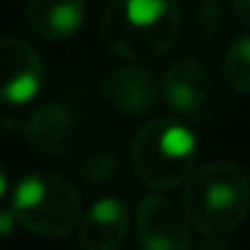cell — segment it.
<instances>
[{"instance_id": "6da1fadb", "label": "cell", "mask_w": 250, "mask_h": 250, "mask_svg": "<svg viewBox=\"0 0 250 250\" xmlns=\"http://www.w3.org/2000/svg\"><path fill=\"white\" fill-rule=\"evenodd\" d=\"M182 30L174 0H110L101 35L105 47L130 62H150L167 54Z\"/></svg>"}, {"instance_id": "7a4b0ae2", "label": "cell", "mask_w": 250, "mask_h": 250, "mask_svg": "<svg viewBox=\"0 0 250 250\" xmlns=\"http://www.w3.org/2000/svg\"><path fill=\"white\" fill-rule=\"evenodd\" d=\"M250 204V182L245 172L228 160L196 169L182 194L187 221L204 235H223L235 228Z\"/></svg>"}, {"instance_id": "3957f363", "label": "cell", "mask_w": 250, "mask_h": 250, "mask_svg": "<svg viewBox=\"0 0 250 250\" xmlns=\"http://www.w3.org/2000/svg\"><path fill=\"white\" fill-rule=\"evenodd\" d=\"M196 138L182 120L157 118L135 135L130 165L135 177L152 189H174L191 177Z\"/></svg>"}, {"instance_id": "277c9868", "label": "cell", "mask_w": 250, "mask_h": 250, "mask_svg": "<svg viewBox=\"0 0 250 250\" xmlns=\"http://www.w3.org/2000/svg\"><path fill=\"white\" fill-rule=\"evenodd\" d=\"M10 208L27 230L44 238H64L81 218V196L64 174L40 169L20 179Z\"/></svg>"}, {"instance_id": "5b68a950", "label": "cell", "mask_w": 250, "mask_h": 250, "mask_svg": "<svg viewBox=\"0 0 250 250\" xmlns=\"http://www.w3.org/2000/svg\"><path fill=\"white\" fill-rule=\"evenodd\" d=\"M135 228L143 250H191L187 216L167 196H145L138 206Z\"/></svg>"}, {"instance_id": "8992f818", "label": "cell", "mask_w": 250, "mask_h": 250, "mask_svg": "<svg viewBox=\"0 0 250 250\" xmlns=\"http://www.w3.org/2000/svg\"><path fill=\"white\" fill-rule=\"evenodd\" d=\"M42 88L40 54L22 40L0 37V103L22 105Z\"/></svg>"}, {"instance_id": "52a82bcc", "label": "cell", "mask_w": 250, "mask_h": 250, "mask_svg": "<svg viewBox=\"0 0 250 250\" xmlns=\"http://www.w3.org/2000/svg\"><path fill=\"white\" fill-rule=\"evenodd\" d=\"M101 88L105 103L123 115H145L162 98V86L155 74L133 66L110 69L103 76Z\"/></svg>"}, {"instance_id": "ba28073f", "label": "cell", "mask_w": 250, "mask_h": 250, "mask_svg": "<svg viewBox=\"0 0 250 250\" xmlns=\"http://www.w3.org/2000/svg\"><path fill=\"white\" fill-rule=\"evenodd\" d=\"M130 228V211L120 199H101L96 201L79 226V245L81 250H115Z\"/></svg>"}, {"instance_id": "9c48e42d", "label": "cell", "mask_w": 250, "mask_h": 250, "mask_svg": "<svg viewBox=\"0 0 250 250\" xmlns=\"http://www.w3.org/2000/svg\"><path fill=\"white\" fill-rule=\"evenodd\" d=\"M208 96V74L204 64L194 57L177 59L162 81L165 103L179 115H194L201 110Z\"/></svg>"}, {"instance_id": "30bf717a", "label": "cell", "mask_w": 250, "mask_h": 250, "mask_svg": "<svg viewBox=\"0 0 250 250\" xmlns=\"http://www.w3.org/2000/svg\"><path fill=\"white\" fill-rule=\"evenodd\" d=\"M27 25L47 42H64L74 37L86 18L83 0H27Z\"/></svg>"}, {"instance_id": "8fae6325", "label": "cell", "mask_w": 250, "mask_h": 250, "mask_svg": "<svg viewBox=\"0 0 250 250\" xmlns=\"http://www.w3.org/2000/svg\"><path fill=\"white\" fill-rule=\"evenodd\" d=\"M69 128H71L69 110L62 103H47V105L37 108L32 113V118L27 120V138L37 150L49 152L64 143Z\"/></svg>"}, {"instance_id": "7c38bea8", "label": "cell", "mask_w": 250, "mask_h": 250, "mask_svg": "<svg viewBox=\"0 0 250 250\" xmlns=\"http://www.w3.org/2000/svg\"><path fill=\"white\" fill-rule=\"evenodd\" d=\"M223 76L233 91L250 93V35H243L228 44L223 59Z\"/></svg>"}, {"instance_id": "4fadbf2b", "label": "cell", "mask_w": 250, "mask_h": 250, "mask_svg": "<svg viewBox=\"0 0 250 250\" xmlns=\"http://www.w3.org/2000/svg\"><path fill=\"white\" fill-rule=\"evenodd\" d=\"M194 27L201 40H211L221 32V0H201L196 5Z\"/></svg>"}, {"instance_id": "5bb4252c", "label": "cell", "mask_w": 250, "mask_h": 250, "mask_svg": "<svg viewBox=\"0 0 250 250\" xmlns=\"http://www.w3.org/2000/svg\"><path fill=\"white\" fill-rule=\"evenodd\" d=\"M115 167H118V160L113 152H96L81 162V177L91 184H98V182L110 179Z\"/></svg>"}, {"instance_id": "9a60e30c", "label": "cell", "mask_w": 250, "mask_h": 250, "mask_svg": "<svg viewBox=\"0 0 250 250\" xmlns=\"http://www.w3.org/2000/svg\"><path fill=\"white\" fill-rule=\"evenodd\" d=\"M230 5H233V13H235L238 22L250 27V0H230Z\"/></svg>"}, {"instance_id": "2e32d148", "label": "cell", "mask_w": 250, "mask_h": 250, "mask_svg": "<svg viewBox=\"0 0 250 250\" xmlns=\"http://www.w3.org/2000/svg\"><path fill=\"white\" fill-rule=\"evenodd\" d=\"M15 223H18V218H15L13 208H10V211H0V238L10 235L13 228H15Z\"/></svg>"}, {"instance_id": "e0dca14e", "label": "cell", "mask_w": 250, "mask_h": 250, "mask_svg": "<svg viewBox=\"0 0 250 250\" xmlns=\"http://www.w3.org/2000/svg\"><path fill=\"white\" fill-rule=\"evenodd\" d=\"M5 194H8V172L3 169V165H0V201H3Z\"/></svg>"}, {"instance_id": "ac0fdd59", "label": "cell", "mask_w": 250, "mask_h": 250, "mask_svg": "<svg viewBox=\"0 0 250 250\" xmlns=\"http://www.w3.org/2000/svg\"><path fill=\"white\" fill-rule=\"evenodd\" d=\"M204 250H218V248H204Z\"/></svg>"}]
</instances>
